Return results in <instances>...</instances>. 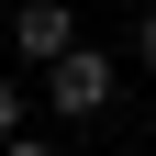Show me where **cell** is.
I'll return each mask as SVG.
<instances>
[{"label": "cell", "mask_w": 156, "mask_h": 156, "mask_svg": "<svg viewBox=\"0 0 156 156\" xmlns=\"http://www.w3.org/2000/svg\"><path fill=\"white\" fill-rule=\"evenodd\" d=\"M0 145H23V78H0Z\"/></svg>", "instance_id": "3957f363"}, {"label": "cell", "mask_w": 156, "mask_h": 156, "mask_svg": "<svg viewBox=\"0 0 156 156\" xmlns=\"http://www.w3.org/2000/svg\"><path fill=\"white\" fill-rule=\"evenodd\" d=\"M34 78H45V112H56V123H101V112H112V56L101 45H67L56 67H34Z\"/></svg>", "instance_id": "6da1fadb"}, {"label": "cell", "mask_w": 156, "mask_h": 156, "mask_svg": "<svg viewBox=\"0 0 156 156\" xmlns=\"http://www.w3.org/2000/svg\"><path fill=\"white\" fill-rule=\"evenodd\" d=\"M145 123H156V101H145Z\"/></svg>", "instance_id": "5b68a950"}, {"label": "cell", "mask_w": 156, "mask_h": 156, "mask_svg": "<svg viewBox=\"0 0 156 156\" xmlns=\"http://www.w3.org/2000/svg\"><path fill=\"white\" fill-rule=\"evenodd\" d=\"M134 56H145V67H156V0H145V11H134Z\"/></svg>", "instance_id": "277c9868"}, {"label": "cell", "mask_w": 156, "mask_h": 156, "mask_svg": "<svg viewBox=\"0 0 156 156\" xmlns=\"http://www.w3.org/2000/svg\"><path fill=\"white\" fill-rule=\"evenodd\" d=\"M67 45H78V11L67 0H23V11H11V67H56Z\"/></svg>", "instance_id": "7a4b0ae2"}]
</instances>
